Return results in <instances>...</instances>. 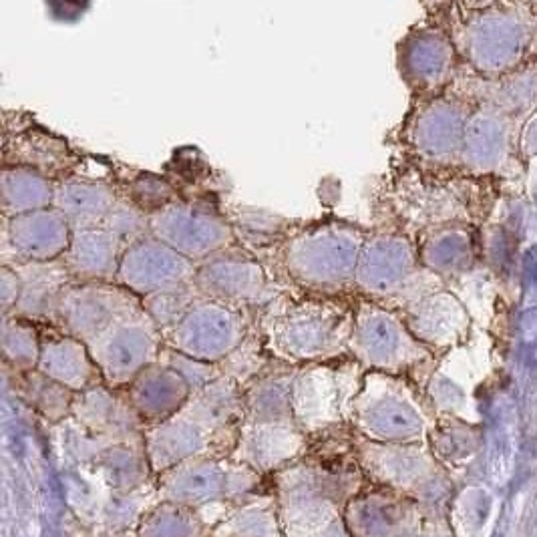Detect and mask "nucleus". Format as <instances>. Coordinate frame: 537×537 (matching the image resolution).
Wrapping results in <instances>:
<instances>
[{"mask_svg": "<svg viewBox=\"0 0 537 537\" xmlns=\"http://www.w3.org/2000/svg\"><path fill=\"white\" fill-rule=\"evenodd\" d=\"M151 236L194 264L238 244L226 210L188 196L151 216Z\"/></svg>", "mask_w": 537, "mask_h": 537, "instance_id": "obj_5", "label": "nucleus"}, {"mask_svg": "<svg viewBox=\"0 0 537 537\" xmlns=\"http://www.w3.org/2000/svg\"><path fill=\"white\" fill-rule=\"evenodd\" d=\"M296 373L298 367L274 361L258 379L242 389L246 413L258 423H292V387Z\"/></svg>", "mask_w": 537, "mask_h": 537, "instance_id": "obj_20", "label": "nucleus"}, {"mask_svg": "<svg viewBox=\"0 0 537 537\" xmlns=\"http://www.w3.org/2000/svg\"><path fill=\"white\" fill-rule=\"evenodd\" d=\"M455 133V119L449 117L447 111H429L421 117L417 125V141L419 147L429 153H439L447 147L449 141H453Z\"/></svg>", "mask_w": 537, "mask_h": 537, "instance_id": "obj_30", "label": "nucleus"}, {"mask_svg": "<svg viewBox=\"0 0 537 537\" xmlns=\"http://www.w3.org/2000/svg\"><path fill=\"white\" fill-rule=\"evenodd\" d=\"M159 363L171 367L173 371H177L179 375H182L186 379V383L192 387V393L198 391V389H204L206 385L214 383L218 377H222V371H220V365H210V363H202V361H196V358L184 354V352H177L169 346L163 344L161 348V354H159Z\"/></svg>", "mask_w": 537, "mask_h": 537, "instance_id": "obj_29", "label": "nucleus"}, {"mask_svg": "<svg viewBox=\"0 0 537 537\" xmlns=\"http://www.w3.org/2000/svg\"><path fill=\"white\" fill-rule=\"evenodd\" d=\"M254 320V312L202 296L182 320L163 334V344L196 361L222 365L250 334Z\"/></svg>", "mask_w": 537, "mask_h": 537, "instance_id": "obj_3", "label": "nucleus"}, {"mask_svg": "<svg viewBox=\"0 0 537 537\" xmlns=\"http://www.w3.org/2000/svg\"><path fill=\"white\" fill-rule=\"evenodd\" d=\"M371 230L340 218L304 222L268 264L272 276L288 288L356 296L354 276Z\"/></svg>", "mask_w": 537, "mask_h": 537, "instance_id": "obj_2", "label": "nucleus"}, {"mask_svg": "<svg viewBox=\"0 0 537 537\" xmlns=\"http://www.w3.org/2000/svg\"><path fill=\"white\" fill-rule=\"evenodd\" d=\"M348 354L367 371L397 373L419 358L423 348L395 308L356 296Z\"/></svg>", "mask_w": 537, "mask_h": 537, "instance_id": "obj_6", "label": "nucleus"}, {"mask_svg": "<svg viewBox=\"0 0 537 537\" xmlns=\"http://www.w3.org/2000/svg\"><path fill=\"white\" fill-rule=\"evenodd\" d=\"M107 387L127 389L147 367L159 361L163 334L145 308L131 314L87 342Z\"/></svg>", "mask_w": 537, "mask_h": 537, "instance_id": "obj_7", "label": "nucleus"}, {"mask_svg": "<svg viewBox=\"0 0 537 537\" xmlns=\"http://www.w3.org/2000/svg\"><path fill=\"white\" fill-rule=\"evenodd\" d=\"M196 272L198 264L153 236H147L125 250L117 272V284L143 300L163 290L194 284Z\"/></svg>", "mask_w": 537, "mask_h": 537, "instance_id": "obj_13", "label": "nucleus"}, {"mask_svg": "<svg viewBox=\"0 0 537 537\" xmlns=\"http://www.w3.org/2000/svg\"><path fill=\"white\" fill-rule=\"evenodd\" d=\"M41 346L43 334L39 324L21 316H3L0 348H3V363L7 371L15 375L37 371L41 363Z\"/></svg>", "mask_w": 537, "mask_h": 537, "instance_id": "obj_22", "label": "nucleus"}, {"mask_svg": "<svg viewBox=\"0 0 537 537\" xmlns=\"http://www.w3.org/2000/svg\"><path fill=\"white\" fill-rule=\"evenodd\" d=\"M101 226L115 234L127 248L151 236V218L123 196H119Z\"/></svg>", "mask_w": 537, "mask_h": 537, "instance_id": "obj_27", "label": "nucleus"}, {"mask_svg": "<svg viewBox=\"0 0 537 537\" xmlns=\"http://www.w3.org/2000/svg\"><path fill=\"white\" fill-rule=\"evenodd\" d=\"M43 346L39 371L65 385L73 393H85L105 385L89 346L59 326H41Z\"/></svg>", "mask_w": 537, "mask_h": 537, "instance_id": "obj_14", "label": "nucleus"}, {"mask_svg": "<svg viewBox=\"0 0 537 537\" xmlns=\"http://www.w3.org/2000/svg\"><path fill=\"white\" fill-rule=\"evenodd\" d=\"M125 391L137 417L147 421L171 417L182 411L192 397V387L186 379L159 361L147 367Z\"/></svg>", "mask_w": 537, "mask_h": 537, "instance_id": "obj_18", "label": "nucleus"}, {"mask_svg": "<svg viewBox=\"0 0 537 537\" xmlns=\"http://www.w3.org/2000/svg\"><path fill=\"white\" fill-rule=\"evenodd\" d=\"M415 256L405 236L397 232L375 230L369 234L354 276L356 296L395 308L409 288Z\"/></svg>", "mask_w": 537, "mask_h": 537, "instance_id": "obj_10", "label": "nucleus"}, {"mask_svg": "<svg viewBox=\"0 0 537 537\" xmlns=\"http://www.w3.org/2000/svg\"><path fill=\"white\" fill-rule=\"evenodd\" d=\"M127 246L103 226L73 228V238L63 262L75 284L117 282V272Z\"/></svg>", "mask_w": 537, "mask_h": 537, "instance_id": "obj_16", "label": "nucleus"}, {"mask_svg": "<svg viewBox=\"0 0 537 537\" xmlns=\"http://www.w3.org/2000/svg\"><path fill=\"white\" fill-rule=\"evenodd\" d=\"M226 214L238 246L260 258L266 266L304 224V220H294L254 206H236L226 210Z\"/></svg>", "mask_w": 537, "mask_h": 537, "instance_id": "obj_17", "label": "nucleus"}, {"mask_svg": "<svg viewBox=\"0 0 537 537\" xmlns=\"http://www.w3.org/2000/svg\"><path fill=\"white\" fill-rule=\"evenodd\" d=\"M83 153L63 135L43 127L23 111L5 113L3 165H21L63 182L81 171Z\"/></svg>", "mask_w": 537, "mask_h": 537, "instance_id": "obj_9", "label": "nucleus"}, {"mask_svg": "<svg viewBox=\"0 0 537 537\" xmlns=\"http://www.w3.org/2000/svg\"><path fill=\"white\" fill-rule=\"evenodd\" d=\"M356 296H324L286 288L256 314L276 361L292 367L334 361L348 354Z\"/></svg>", "mask_w": 537, "mask_h": 537, "instance_id": "obj_1", "label": "nucleus"}, {"mask_svg": "<svg viewBox=\"0 0 537 537\" xmlns=\"http://www.w3.org/2000/svg\"><path fill=\"white\" fill-rule=\"evenodd\" d=\"M202 298L196 284L177 286L171 290H163L157 294H151L143 298V308L149 314V318L155 322V326L165 334L171 330L179 320H182L190 308Z\"/></svg>", "mask_w": 537, "mask_h": 537, "instance_id": "obj_26", "label": "nucleus"}, {"mask_svg": "<svg viewBox=\"0 0 537 537\" xmlns=\"http://www.w3.org/2000/svg\"><path fill=\"white\" fill-rule=\"evenodd\" d=\"M141 310V298L117 282H73L59 306V328L87 344L111 324Z\"/></svg>", "mask_w": 537, "mask_h": 537, "instance_id": "obj_11", "label": "nucleus"}, {"mask_svg": "<svg viewBox=\"0 0 537 537\" xmlns=\"http://www.w3.org/2000/svg\"><path fill=\"white\" fill-rule=\"evenodd\" d=\"M194 284L204 298L254 314L288 288L272 276L260 258L238 244L200 262Z\"/></svg>", "mask_w": 537, "mask_h": 537, "instance_id": "obj_4", "label": "nucleus"}, {"mask_svg": "<svg viewBox=\"0 0 537 537\" xmlns=\"http://www.w3.org/2000/svg\"><path fill=\"white\" fill-rule=\"evenodd\" d=\"M117 186L119 194L143 210L149 218L184 198L171 179L143 169H131L127 175L117 173Z\"/></svg>", "mask_w": 537, "mask_h": 537, "instance_id": "obj_23", "label": "nucleus"}, {"mask_svg": "<svg viewBox=\"0 0 537 537\" xmlns=\"http://www.w3.org/2000/svg\"><path fill=\"white\" fill-rule=\"evenodd\" d=\"M23 282L21 300L11 316L27 318L39 326H59V306L73 278L61 260L13 266Z\"/></svg>", "mask_w": 537, "mask_h": 537, "instance_id": "obj_15", "label": "nucleus"}, {"mask_svg": "<svg viewBox=\"0 0 537 537\" xmlns=\"http://www.w3.org/2000/svg\"><path fill=\"white\" fill-rule=\"evenodd\" d=\"M274 361L276 358L270 354L266 340H264V336L254 320L250 334L220 365V371H222V375L230 377L232 381H236L244 389L254 379H258Z\"/></svg>", "mask_w": 537, "mask_h": 537, "instance_id": "obj_25", "label": "nucleus"}, {"mask_svg": "<svg viewBox=\"0 0 537 537\" xmlns=\"http://www.w3.org/2000/svg\"><path fill=\"white\" fill-rule=\"evenodd\" d=\"M15 377H17V387L21 389V395L29 401V405H33L51 421H57L65 417L69 411H73L77 393L49 379L39 369L31 373L15 375Z\"/></svg>", "mask_w": 537, "mask_h": 537, "instance_id": "obj_24", "label": "nucleus"}, {"mask_svg": "<svg viewBox=\"0 0 537 537\" xmlns=\"http://www.w3.org/2000/svg\"><path fill=\"white\" fill-rule=\"evenodd\" d=\"M55 182L43 173L21 167L3 165L0 171V198H3V218H19L39 210L53 208Z\"/></svg>", "mask_w": 537, "mask_h": 537, "instance_id": "obj_21", "label": "nucleus"}, {"mask_svg": "<svg viewBox=\"0 0 537 537\" xmlns=\"http://www.w3.org/2000/svg\"><path fill=\"white\" fill-rule=\"evenodd\" d=\"M367 369L354 356L298 367L292 387V413L298 425L336 421L344 405H354L363 389Z\"/></svg>", "mask_w": 537, "mask_h": 537, "instance_id": "obj_8", "label": "nucleus"}, {"mask_svg": "<svg viewBox=\"0 0 537 537\" xmlns=\"http://www.w3.org/2000/svg\"><path fill=\"white\" fill-rule=\"evenodd\" d=\"M23 282L15 268L0 266V312L3 316H11L21 300Z\"/></svg>", "mask_w": 537, "mask_h": 537, "instance_id": "obj_31", "label": "nucleus"}, {"mask_svg": "<svg viewBox=\"0 0 537 537\" xmlns=\"http://www.w3.org/2000/svg\"><path fill=\"white\" fill-rule=\"evenodd\" d=\"M73 226L55 208L39 210L19 218H3L0 260L3 266L61 260L71 244Z\"/></svg>", "mask_w": 537, "mask_h": 537, "instance_id": "obj_12", "label": "nucleus"}, {"mask_svg": "<svg viewBox=\"0 0 537 537\" xmlns=\"http://www.w3.org/2000/svg\"><path fill=\"white\" fill-rule=\"evenodd\" d=\"M119 196L117 182L77 173L57 182L53 208L59 210L73 228L101 226Z\"/></svg>", "mask_w": 537, "mask_h": 537, "instance_id": "obj_19", "label": "nucleus"}, {"mask_svg": "<svg viewBox=\"0 0 537 537\" xmlns=\"http://www.w3.org/2000/svg\"><path fill=\"white\" fill-rule=\"evenodd\" d=\"M405 69L419 81H431L441 75L445 65V51L439 39L425 35L419 39H413L405 47L403 57Z\"/></svg>", "mask_w": 537, "mask_h": 537, "instance_id": "obj_28", "label": "nucleus"}]
</instances>
